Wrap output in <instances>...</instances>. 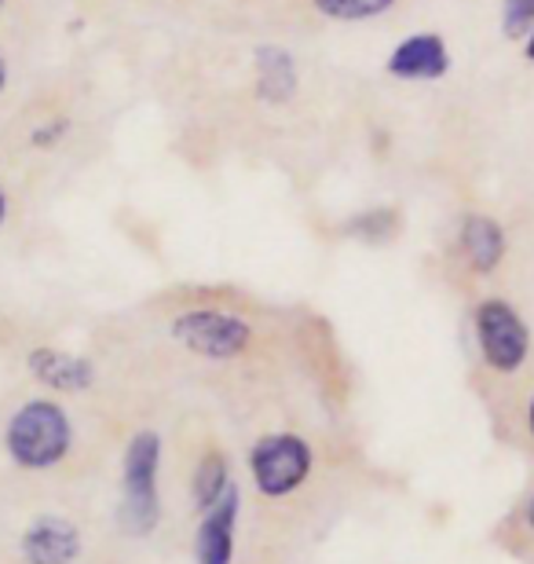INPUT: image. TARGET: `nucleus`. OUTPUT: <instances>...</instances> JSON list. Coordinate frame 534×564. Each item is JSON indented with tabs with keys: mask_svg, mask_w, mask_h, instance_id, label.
<instances>
[{
	"mask_svg": "<svg viewBox=\"0 0 534 564\" xmlns=\"http://www.w3.org/2000/svg\"><path fill=\"white\" fill-rule=\"evenodd\" d=\"M348 231L359 235V239L381 242V239H389V235L395 231V213L392 209H370V213H362V217L351 220Z\"/></svg>",
	"mask_w": 534,
	"mask_h": 564,
	"instance_id": "4468645a",
	"label": "nucleus"
},
{
	"mask_svg": "<svg viewBox=\"0 0 534 564\" xmlns=\"http://www.w3.org/2000/svg\"><path fill=\"white\" fill-rule=\"evenodd\" d=\"M4 440H8V455L15 458L22 469H48L55 462L66 458L74 429L59 403L33 400L11 414Z\"/></svg>",
	"mask_w": 534,
	"mask_h": 564,
	"instance_id": "f257e3e1",
	"label": "nucleus"
},
{
	"mask_svg": "<svg viewBox=\"0 0 534 564\" xmlns=\"http://www.w3.org/2000/svg\"><path fill=\"white\" fill-rule=\"evenodd\" d=\"M0 8H4V0H0Z\"/></svg>",
	"mask_w": 534,
	"mask_h": 564,
	"instance_id": "4be33fe9",
	"label": "nucleus"
},
{
	"mask_svg": "<svg viewBox=\"0 0 534 564\" xmlns=\"http://www.w3.org/2000/svg\"><path fill=\"white\" fill-rule=\"evenodd\" d=\"M450 70V52L439 33H414L389 55V74L400 82H439Z\"/></svg>",
	"mask_w": 534,
	"mask_h": 564,
	"instance_id": "423d86ee",
	"label": "nucleus"
},
{
	"mask_svg": "<svg viewBox=\"0 0 534 564\" xmlns=\"http://www.w3.org/2000/svg\"><path fill=\"white\" fill-rule=\"evenodd\" d=\"M173 337L195 356L235 359L253 341V326L220 308H190L173 319Z\"/></svg>",
	"mask_w": 534,
	"mask_h": 564,
	"instance_id": "20e7f679",
	"label": "nucleus"
},
{
	"mask_svg": "<svg viewBox=\"0 0 534 564\" xmlns=\"http://www.w3.org/2000/svg\"><path fill=\"white\" fill-rule=\"evenodd\" d=\"M476 341H480L483 364L498 370V375H516L527 364L531 330L509 301H480V308H476Z\"/></svg>",
	"mask_w": 534,
	"mask_h": 564,
	"instance_id": "7ed1b4c3",
	"label": "nucleus"
},
{
	"mask_svg": "<svg viewBox=\"0 0 534 564\" xmlns=\"http://www.w3.org/2000/svg\"><path fill=\"white\" fill-rule=\"evenodd\" d=\"M4 85H8V66H4V55H0V93H4Z\"/></svg>",
	"mask_w": 534,
	"mask_h": 564,
	"instance_id": "a211bd4d",
	"label": "nucleus"
},
{
	"mask_svg": "<svg viewBox=\"0 0 534 564\" xmlns=\"http://www.w3.org/2000/svg\"><path fill=\"white\" fill-rule=\"evenodd\" d=\"M257 96L268 107H286L297 96V63L279 44H260L257 55Z\"/></svg>",
	"mask_w": 534,
	"mask_h": 564,
	"instance_id": "9b49d317",
	"label": "nucleus"
},
{
	"mask_svg": "<svg viewBox=\"0 0 534 564\" xmlns=\"http://www.w3.org/2000/svg\"><path fill=\"white\" fill-rule=\"evenodd\" d=\"M227 484H231V477H227V462L224 455H206L198 462V469H195V506L201 513L212 510L216 502H220V495L227 491Z\"/></svg>",
	"mask_w": 534,
	"mask_h": 564,
	"instance_id": "f8f14e48",
	"label": "nucleus"
},
{
	"mask_svg": "<svg viewBox=\"0 0 534 564\" xmlns=\"http://www.w3.org/2000/svg\"><path fill=\"white\" fill-rule=\"evenodd\" d=\"M66 129H70L66 121H48V126L33 129V147H52V143H59Z\"/></svg>",
	"mask_w": 534,
	"mask_h": 564,
	"instance_id": "dca6fc26",
	"label": "nucleus"
},
{
	"mask_svg": "<svg viewBox=\"0 0 534 564\" xmlns=\"http://www.w3.org/2000/svg\"><path fill=\"white\" fill-rule=\"evenodd\" d=\"M30 370L41 386H48L55 392H85L96 381V367L81 356L63 352V348H33Z\"/></svg>",
	"mask_w": 534,
	"mask_h": 564,
	"instance_id": "9d476101",
	"label": "nucleus"
},
{
	"mask_svg": "<svg viewBox=\"0 0 534 564\" xmlns=\"http://www.w3.org/2000/svg\"><path fill=\"white\" fill-rule=\"evenodd\" d=\"M527 425H531V436H534V400H531V411H527Z\"/></svg>",
	"mask_w": 534,
	"mask_h": 564,
	"instance_id": "aec40b11",
	"label": "nucleus"
},
{
	"mask_svg": "<svg viewBox=\"0 0 534 564\" xmlns=\"http://www.w3.org/2000/svg\"><path fill=\"white\" fill-rule=\"evenodd\" d=\"M458 246L476 275H491L494 268L505 261L509 242H505V228L494 217H487V213H469V217L461 220Z\"/></svg>",
	"mask_w": 534,
	"mask_h": 564,
	"instance_id": "6e6552de",
	"label": "nucleus"
},
{
	"mask_svg": "<svg viewBox=\"0 0 534 564\" xmlns=\"http://www.w3.org/2000/svg\"><path fill=\"white\" fill-rule=\"evenodd\" d=\"M502 30H505V37H527L534 30V0H505Z\"/></svg>",
	"mask_w": 534,
	"mask_h": 564,
	"instance_id": "2eb2a0df",
	"label": "nucleus"
},
{
	"mask_svg": "<svg viewBox=\"0 0 534 564\" xmlns=\"http://www.w3.org/2000/svg\"><path fill=\"white\" fill-rule=\"evenodd\" d=\"M235 521H238V488L227 484L220 502L206 510L195 535V557L198 564H231L235 554Z\"/></svg>",
	"mask_w": 534,
	"mask_h": 564,
	"instance_id": "0eeeda50",
	"label": "nucleus"
},
{
	"mask_svg": "<svg viewBox=\"0 0 534 564\" xmlns=\"http://www.w3.org/2000/svg\"><path fill=\"white\" fill-rule=\"evenodd\" d=\"M249 469H253L257 488L282 499V495L297 491L312 473V447L308 440L293 436V433H275L264 436L249 455Z\"/></svg>",
	"mask_w": 534,
	"mask_h": 564,
	"instance_id": "39448f33",
	"label": "nucleus"
},
{
	"mask_svg": "<svg viewBox=\"0 0 534 564\" xmlns=\"http://www.w3.org/2000/svg\"><path fill=\"white\" fill-rule=\"evenodd\" d=\"M315 11L334 22H367L384 15L395 0H312Z\"/></svg>",
	"mask_w": 534,
	"mask_h": 564,
	"instance_id": "ddd939ff",
	"label": "nucleus"
},
{
	"mask_svg": "<svg viewBox=\"0 0 534 564\" xmlns=\"http://www.w3.org/2000/svg\"><path fill=\"white\" fill-rule=\"evenodd\" d=\"M527 513H531V528H534V499H531V510Z\"/></svg>",
	"mask_w": 534,
	"mask_h": 564,
	"instance_id": "412c9836",
	"label": "nucleus"
},
{
	"mask_svg": "<svg viewBox=\"0 0 534 564\" xmlns=\"http://www.w3.org/2000/svg\"><path fill=\"white\" fill-rule=\"evenodd\" d=\"M157 462H162V440L151 429L132 436L124 451V499L121 528L129 535H146L157 528L162 502H157Z\"/></svg>",
	"mask_w": 534,
	"mask_h": 564,
	"instance_id": "f03ea898",
	"label": "nucleus"
},
{
	"mask_svg": "<svg viewBox=\"0 0 534 564\" xmlns=\"http://www.w3.org/2000/svg\"><path fill=\"white\" fill-rule=\"evenodd\" d=\"M524 55H527V59L534 63V30L527 33V48H524Z\"/></svg>",
	"mask_w": 534,
	"mask_h": 564,
	"instance_id": "6ab92c4d",
	"label": "nucleus"
},
{
	"mask_svg": "<svg viewBox=\"0 0 534 564\" xmlns=\"http://www.w3.org/2000/svg\"><path fill=\"white\" fill-rule=\"evenodd\" d=\"M8 217V195H4V187H0V224H4Z\"/></svg>",
	"mask_w": 534,
	"mask_h": 564,
	"instance_id": "f3484780",
	"label": "nucleus"
},
{
	"mask_svg": "<svg viewBox=\"0 0 534 564\" xmlns=\"http://www.w3.org/2000/svg\"><path fill=\"white\" fill-rule=\"evenodd\" d=\"M77 554H81V535L63 517H41L22 535V557L30 564H70Z\"/></svg>",
	"mask_w": 534,
	"mask_h": 564,
	"instance_id": "1a4fd4ad",
	"label": "nucleus"
}]
</instances>
